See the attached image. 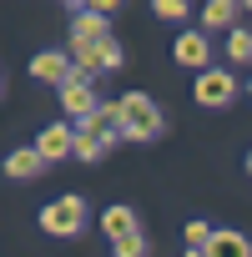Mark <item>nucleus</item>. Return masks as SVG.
Segmentation results:
<instances>
[{
  "label": "nucleus",
  "mask_w": 252,
  "mask_h": 257,
  "mask_svg": "<svg viewBox=\"0 0 252 257\" xmlns=\"http://www.w3.org/2000/svg\"><path fill=\"white\" fill-rule=\"evenodd\" d=\"M116 111H121V137H126V142H152V137H162V106H157L152 96L126 91V96L116 101Z\"/></svg>",
  "instance_id": "obj_1"
},
{
  "label": "nucleus",
  "mask_w": 252,
  "mask_h": 257,
  "mask_svg": "<svg viewBox=\"0 0 252 257\" xmlns=\"http://www.w3.org/2000/svg\"><path fill=\"white\" fill-rule=\"evenodd\" d=\"M111 11L116 6H106V0L76 6V16H71V46H101V41H111Z\"/></svg>",
  "instance_id": "obj_2"
},
{
  "label": "nucleus",
  "mask_w": 252,
  "mask_h": 257,
  "mask_svg": "<svg viewBox=\"0 0 252 257\" xmlns=\"http://www.w3.org/2000/svg\"><path fill=\"white\" fill-rule=\"evenodd\" d=\"M192 96H197V106H207V111L232 106V96H237V76H232V66H212V71H202L197 86H192Z\"/></svg>",
  "instance_id": "obj_3"
},
{
  "label": "nucleus",
  "mask_w": 252,
  "mask_h": 257,
  "mask_svg": "<svg viewBox=\"0 0 252 257\" xmlns=\"http://www.w3.org/2000/svg\"><path fill=\"white\" fill-rule=\"evenodd\" d=\"M86 222V202L81 197H56L51 207H41V232L51 237H76Z\"/></svg>",
  "instance_id": "obj_4"
},
{
  "label": "nucleus",
  "mask_w": 252,
  "mask_h": 257,
  "mask_svg": "<svg viewBox=\"0 0 252 257\" xmlns=\"http://www.w3.org/2000/svg\"><path fill=\"white\" fill-rule=\"evenodd\" d=\"M61 106H66V116L81 126V121H91L96 111H101V101H96V91H91V76H71L66 86H61Z\"/></svg>",
  "instance_id": "obj_5"
},
{
  "label": "nucleus",
  "mask_w": 252,
  "mask_h": 257,
  "mask_svg": "<svg viewBox=\"0 0 252 257\" xmlns=\"http://www.w3.org/2000/svg\"><path fill=\"white\" fill-rule=\"evenodd\" d=\"M71 66H76L81 76L116 71V66H121V46H116V41H101V46H71Z\"/></svg>",
  "instance_id": "obj_6"
},
{
  "label": "nucleus",
  "mask_w": 252,
  "mask_h": 257,
  "mask_svg": "<svg viewBox=\"0 0 252 257\" xmlns=\"http://www.w3.org/2000/svg\"><path fill=\"white\" fill-rule=\"evenodd\" d=\"M36 152L46 157V167H51V162H66V157H76V126H71V121H51L46 132L36 137Z\"/></svg>",
  "instance_id": "obj_7"
},
{
  "label": "nucleus",
  "mask_w": 252,
  "mask_h": 257,
  "mask_svg": "<svg viewBox=\"0 0 252 257\" xmlns=\"http://www.w3.org/2000/svg\"><path fill=\"white\" fill-rule=\"evenodd\" d=\"M172 56H177L182 66H192L197 76H202V71H212V46H207V36H202V31H182V36H177V46H172Z\"/></svg>",
  "instance_id": "obj_8"
},
{
  "label": "nucleus",
  "mask_w": 252,
  "mask_h": 257,
  "mask_svg": "<svg viewBox=\"0 0 252 257\" xmlns=\"http://www.w3.org/2000/svg\"><path fill=\"white\" fill-rule=\"evenodd\" d=\"M31 76H36V81H46V86H66V81L76 76L71 51H41V56L31 61Z\"/></svg>",
  "instance_id": "obj_9"
},
{
  "label": "nucleus",
  "mask_w": 252,
  "mask_h": 257,
  "mask_svg": "<svg viewBox=\"0 0 252 257\" xmlns=\"http://www.w3.org/2000/svg\"><path fill=\"white\" fill-rule=\"evenodd\" d=\"M101 232H106L111 242H126V237L142 232V222H137L132 207H106V212H101Z\"/></svg>",
  "instance_id": "obj_10"
},
{
  "label": "nucleus",
  "mask_w": 252,
  "mask_h": 257,
  "mask_svg": "<svg viewBox=\"0 0 252 257\" xmlns=\"http://www.w3.org/2000/svg\"><path fill=\"white\" fill-rule=\"evenodd\" d=\"M46 172V157L36 152V147H16L11 157H6V177H16V182H26V177H41Z\"/></svg>",
  "instance_id": "obj_11"
},
{
  "label": "nucleus",
  "mask_w": 252,
  "mask_h": 257,
  "mask_svg": "<svg viewBox=\"0 0 252 257\" xmlns=\"http://www.w3.org/2000/svg\"><path fill=\"white\" fill-rule=\"evenodd\" d=\"M207 257H252V242L242 232H217L207 242Z\"/></svg>",
  "instance_id": "obj_12"
},
{
  "label": "nucleus",
  "mask_w": 252,
  "mask_h": 257,
  "mask_svg": "<svg viewBox=\"0 0 252 257\" xmlns=\"http://www.w3.org/2000/svg\"><path fill=\"white\" fill-rule=\"evenodd\" d=\"M237 21V6H232V0H207V6H202V26H212V31H222V26H232ZM237 31V26H232Z\"/></svg>",
  "instance_id": "obj_13"
},
{
  "label": "nucleus",
  "mask_w": 252,
  "mask_h": 257,
  "mask_svg": "<svg viewBox=\"0 0 252 257\" xmlns=\"http://www.w3.org/2000/svg\"><path fill=\"white\" fill-rule=\"evenodd\" d=\"M227 61H232V66L252 61V31H242V26H237V31L227 36Z\"/></svg>",
  "instance_id": "obj_14"
},
{
  "label": "nucleus",
  "mask_w": 252,
  "mask_h": 257,
  "mask_svg": "<svg viewBox=\"0 0 252 257\" xmlns=\"http://www.w3.org/2000/svg\"><path fill=\"white\" fill-rule=\"evenodd\" d=\"M182 237H187V252H207V242H212V237H217V232H212V227H207V222H202V217H192V222H187V232H182Z\"/></svg>",
  "instance_id": "obj_15"
},
{
  "label": "nucleus",
  "mask_w": 252,
  "mask_h": 257,
  "mask_svg": "<svg viewBox=\"0 0 252 257\" xmlns=\"http://www.w3.org/2000/svg\"><path fill=\"white\" fill-rule=\"evenodd\" d=\"M76 157H81V162H101V157H106V142L91 137V132H76Z\"/></svg>",
  "instance_id": "obj_16"
},
{
  "label": "nucleus",
  "mask_w": 252,
  "mask_h": 257,
  "mask_svg": "<svg viewBox=\"0 0 252 257\" xmlns=\"http://www.w3.org/2000/svg\"><path fill=\"white\" fill-rule=\"evenodd\" d=\"M111 252L116 257H147L152 247H147V232H137V237H126V242H111Z\"/></svg>",
  "instance_id": "obj_17"
},
{
  "label": "nucleus",
  "mask_w": 252,
  "mask_h": 257,
  "mask_svg": "<svg viewBox=\"0 0 252 257\" xmlns=\"http://www.w3.org/2000/svg\"><path fill=\"white\" fill-rule=\"evenodd\" d=\"M152 11H157L162 21H182V16H187L192 6H187V0H157V6H152Z\"/></svg>",
  "instance_id": "obj_18"
},
{
  "label": "nucleus",
  "mask_w": 252,
  "mask_h": 257,
  "mask_svg": "<svg viewBox=\"0 0 252 257\" xmlns=\"http://www.w3.org/2000/svg\"><path fill=\"white\" fill-rule=\"evenodd\" d=\"M247 172H252V152H247Z\"/></svg>",
  "instance_id": "obj_19"
},
{
  "label": "nucleus",
  "mask_w": 252,
  "mask_h": 257,
  "mask_svg": "<svg viewBox=\"0 0 252 257\" xmlns=\"http://www.w3.org/2000/svg\"><path fill=\"white\" fill-rule=\"evenodd\" d=\"M0 91H6V76H0Z\"/></svg>",
  "instance_id": "obj_20"
},
{
  "label": "nucleus",
  "mask_w": 252,
  "mask_h": 257,
  "mask_svg": "<svg viewBox=\"0 0 252 257\" xmlns=\"http://www.w3.org/2000/svg\"><path fill=\"white\" fill-rule=\"evenodd\" d=\"M247 91H252V81H247Z\"/></svg>",
  "instance_id": "obj_21"
},
{
  "label": "nucleus",
  "mask_w": 252,
  "mask_h": 257,
  "mask_svg": "<svg viewBox=\"0 0 252 257\" xmlns=\"http://www.w3.org/2000/svg\"><path fill=\"white\" fill-rule=\"evenodd\" d=\"M247 11H252V6H247Z\"/></svg>",
  "instance_id": "obj_22"
}]
</instances>
